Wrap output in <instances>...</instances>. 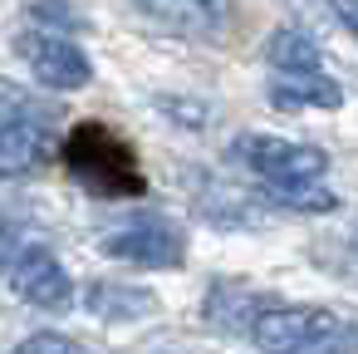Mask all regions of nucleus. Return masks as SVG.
Listing matches in <instances>:
<instances>
[{
	"instance_id": "1",
	"label": "nucleus",
	"mask_w": 358,
	"mask_h": 354,
	"mask_svg": "<svg viewBox=\"0 0 358 354\" xmlns=\"http://www.w3.org/2000/svg\"><path fill=\"white\" fill-rule=\"evenodd\" d=\"M64 163L69 172L94 192V197H138L143 192V168L128 153L123 138H113L99 123L74 128V138L64 143Z\"/></svg>"
},
{
	"instance_id": "2",
	"label": "nucleus",
	"mask_w": 358,
	"mask_h": 354,
	"mask_svg": "<svg viewBox=\"0 0 358 354\" xmlns=\"http://www.w3.org/2000/svg\"><path fill=\"white\" fill-rule=\"evenodd\" d=\"M231 158L260 177L265 192L275 187H309V182H324L329 172V158L309 143H289V138H270V133H245L236 138Z\"/></svg>"
},
{
	"instance_id": "3",
	"label": "nucleus",
	"mask_w": 358,
	"mask_h": 354,
	"mask_svg": "<svg viewBox=\"0 0 358 354\" xmlns=\"http://www.w3.org/2000/svg\"><path fill=\"white\" fill-rule=\"evenodd\" d=\"M55 153V109L35 104L25 89L6 84V114H0V172L20 177Z\"/></svg>"
},
{
	"instance_id": "4",
	"label": "nucleus",
	"mask_w": 358,
	"mask_h": 354,
	"mask_svg": "<svg viewBox=\"0 0 358 354\" xmlns=\"http://www.w3.org/2000/svg\"><path fill=\"white\" fill-rule=\"evenodd\" d=\"M103 251H108L113 261H128V266L177 271V266L187 261V231H182L172 217L143 212V217H128V222H118V226L103 236Z\"/></svg>"
},
{
	"instance_id": "5",
	"label": "nucleus",
	"mask_w": 358,
	"mask_h": 354,
	"mask_svg": "<svg viewBox=\"0 0 358 354\" xmlns=\"http://www.w3.org/2000/svg\"><path fill=\"white\" fill-rule=\"evenodd\" d=\"M6 275H10V290L35 310H69L74 305V280L45 241L20 246L15 236H6Z\"/></svg>"
},
{
	"instance_id": "6",
	"label": "nucleus",
	"mask_w": 358,
	"mask_h": 354,
	"mask_svg": "<svg viewBox=\"0 0 358 354\" xmlns=\"http://www.w3.org/2000/svg\"><path fill=\"white\" fill-rule=\"evenodd\" d=\"M334 334H343V320H338L334 310H324V305H270V310L255 320V329H250V339H255L265 354L309 349V344H324V339H334Z\"/></svg>"
},
{
	"instance_id": "7",
	"label": "nucleus",
	"mask_w": 358,
	"mask_h": 354,
	"mask_svg": "<svg viewBox=\"0 0 358 354\" xmlns=\"http://www.w3.org/2000/svg\"><path fill=\"white\" fill-rule=\"evenodd\" d=\"M20 60L30 64L35 84H45V89H55V94H74V89H84V84L94 79L89 55H84L74 40L55 35V30H30V35H20Z\"/></svg>"
},
{
	"instance_id": "8",
	"label": "nucleus",
	"mask_w": 358,
	"mask_h": 354,
	"mask_svg": "<svg viewBox=\"0 0 358 354\" xmlns=\"http://www.w3.org/2000/svg\"><path fill=\"white\" fill-rule=\"evenodd\" d=\"M133 6L157 30L182 35V40H221V30L231 25L226 0H133Z\"/></svg>"
},
{
	"instance_id": "9",
	"label": "nucleus",
	"mask_w": 358,
	"mask_h": 354,
	"mask_svg": "<svg viewBox=\"0 0 358 354\" xmlns=\"http://www.w3.org/2000/svg\"><path fill=\"white\" fill-rule=\"evenodd\" d=\"M84 310L103 325H128V320H143L157 310V295L143 290V285H128V280H94L84 290Z\"/></svg>"
},
{
	"instance_id": "10",
	"label": "nucleus",
	"mask_w": 358,
	"mask_h": 354,
	"mask_svg": "<svg viewBox=\"0 0 358 354\" xmlns=\"http://www.w3.org/2000/svg\"><path fill=\"white\" fill-rule=\"evenodd\" d=\"M270 104L304 114V109H338L343 89L329 74H270Z\"/></svg>"
},
{
	"instance_id": "11",
	"label": "nucleus",
	"mask_w": 358,
	"mask_h": 354,
	"mask_svg": "<svg viewBox=\"0 0 358 354\" xmlns=\"http://www.w3.org/2000/svg\"><path fill=\"white\" fill-rule=\"evenodd\" d=\"M270 305H275V300H265V295H255V290H245V285H216V290L206 295V320H211L216 329H226V334H250L255 320H260Z\"/></svg>"
},
{
	"instance_id": "12",
	"label": "nucleus",
	"mask_w": 358,
	"mask_h": 354,
	"mask_svg": "<svg viewBox=\"0 0 358 354\" xmlns=\"http://www.w3.org/2000/svg\"><path fill=\"white\" fill-rule=\"evenodd\" d=\"M265 60L275 74H324V55L309 35L299 30H275L270 45H265Z\"/></svg>"
},
{
	"instance_id": "13",
	"label": "nucleus",
	"mask_w": 358,
	"mask_h": 354,
	"mask_svg": "<svg viewBox=\"0 0 358 354\" xmlns=\"http://www.w3.org/2000/svg\"><path fill=\"white\" fill-rule=\"evenodd\" d=\"M206 192H201V217L216 222V226H255V207L245 202L241 187H226L216 177H196Z\"/></svg>"
},
{
	"instance_id": "14",
	"label": "nucleus",
	"mask_w": 358,
	"mask_h": 354,
	"mask_svg": "<svg viewBox=\"0 0 358 354\" xmlns=\"http://www.w3.org/2000/svg\"><path fill=\"white\" fill-rule=\"evenodd\" d=\"M30 15H35L40 25L50 20V25H59V30H74V25H79V15L64 6V0H40V6H30Z\"/></svg>"
},
{
	"instance_id": "15",
	"label": "nucleus",
	"mask_w": 358,
	"mask_h": 354,
	"mask_svg": "<svg viewBox=\"0 0 358 354\" xmlns=\"http://www.w3.org/2000/svg\"><path fill=\"white\" fill-rule=\"evenodd\" d=\"M353 349H358V339H353V320H348L343 334H334L324 344H309V349H285V354H353Z\"/></svg>"
},
{
	"instance_id": "16",
	"label": "nucleus",
	"mask_w": 358,
	"mask_h": 354,
	"mask_svg": "<svg viewBox=\"0 0 358 354\" xmlns=\"http://www.w3.org/2000/svg\"><path fill=\"white\" fill-rule=\"evenodd\" d=\"M162 109H177L172 118H177L182 128H201V123H206V109H201V104H182V99H162Z\"/></svg>"
},
{
	"instance_id": "17",
	"label": "nucleus",
	"mask_w": 358,
	"mask_h": 354,
	"mask_svg": "<svg viewBox=\"0 0 358 354\" xmlns=\"http://www.w3.org/2000/svg\"><path fill=\"white\" fill-rule=\"evenodd\" d=\"M329 6H334V15L348 25V35L358 40V0H329Z\"/></svg>"
},
{
	"instance_id": "18",
	"label": "nucleus",
	"mask_w": 358,
	"mask_h": 354,
	"mask_svg": "<svg viewBox=\"0 0 358 354\" xmlns=\"http://www.w3.org/2000/svg\"><path fill=\"white\" fill-rule=\"evenodd\" d=\"M348 246H353V251H358V226H348Z\"/></svg>"
}]
</instances>
